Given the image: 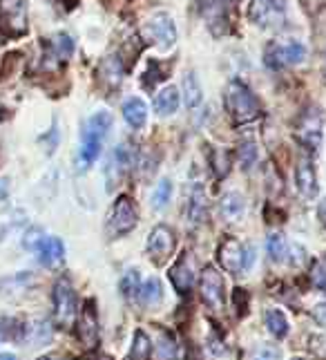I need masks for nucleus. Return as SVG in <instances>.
Returning a JSON list of instances; mask_svg holds the SVG:
<instances>
[{
  "label": "nucleus",
  "mask_w": 326,
  "mask_h": 360,
  "mask_svg": "<svg viewBox=\"0 0 326 360\" xmlns=\"http://www.w3.org/2000/svg\"><path fill=\"white\" fill-rule=\"evenodd\" d=\"M226 107L237 124H248L259 114V101L244 83L233 81L226 90Z\"/></svg>",
  "instance_id": "nucleus-1"
},
{
  "label": "nucleus",
  "mask_w": 326,
  "mask_h": 360,
  "mask_svg": "<svg viewBox=\"0 0 326 360\" xmlns=\"http://www.w3.org/2000/svg\"><path fill=\"white\" fill-rule=\"evenodd\" d=\"M252 255H255L252 246H244L235 237H226L219 246V251H217V258H219L222 269H226L228 273H241V271L250 269Z\"/></svg>",
  "instance_id": "nucleus-2"
},
{
  "label": "nucleus",
  "mask_w": 326,
  "mask_h": 360,
  "mask_svg": "<svg viewBox=\"0 0 326 360\" xmlns=\"http://www.w3.org/2000/svg\"><path fill=\"white\" fill-rule=\"evenodd\" d=\"M0 32L7 36H20L27 32L25 0H0Z\"/></svg>",
  "instance_id": "nucleus-3"
},
{
  "label": "nucleus",
  "mask_w": 326,
  "mask_h": 360,
  "mask_svg": "<svg viewBox=\"0 0 326 360\" xmlns=\"http://www.w3.org/2000/svg\"><path fill=\"white\" fill-rule=\"evenodd\" d=\"M54 316L63 329H67L76 318V295L67 280H60L54 286Z\"/></svg>",
  "instance_id": "nucleus-4"
},
{
  "label": "nucleus",
  "mask_w": 326,
  "mask_h": 360,
  "mask_svg": "<svg viewBox=\"0 0 326 360\" xmlns=\"http://www.w3.org/2000/svg\"><path fill=\"white\" fill-rule=\"evenodd\" d=\"M248 16L259 27H280L286 18L282 0H252Z\"/></svg>",
  "instance_id": "nucleus-5"
},
{
  "label": "nucleus",
  "mask_w": 326,
  "mask_h": 360,
  "mask_svg": "<svg viewBox=\"0 0 326 360\" xmlns=\"http://www.w3.org/2000/svg\"><path fill=\"white\" fill-rule=\"evenodd\" d=\"M143 36H146L148 43H156L161 47H172L177 41V29H175L172 18L168 14H163V11L154 14L146 22V27H143Z\"/></svg>",
  "instance_id": "nucleus-6"
},
{
  "label": "nucleus",
  "mask_w": 326,
  "mask_h": 360,
  "mask_svg": "<svg viewBox=\"0 0 326 360\" xmlns=\"http://www.w3.org/2000/svg\"><path fill=\"white\" fill-rule=\"evenodd\" d=\"M199 293L201 300L206 302L212 311L224 309V278L222 273H217L212 267L203 269L201 282H199Z\"/></svg>",
  "instance_id": "nucleus-7"
},
{
  "label": "nucleus",
  "mask_w": 326,
  "mask_h": 360,
  "mask_svg": "<svg viewBox=\"0 0 326 360\" xmlns=\"http://www.w3.org/2000/svg\"><path fill=\"white\" fill-rule=\"evenodd\" d=\"M306 50L299 43L288 45H269L266 50V63L269 67H282V65H297L304 61Z\"/></svg>",
  "instance_id": "nucleus-8"
},
{
  "label": "nucleus",
  "mask_w": 326,
  "mask_h": 360,
  "mask_svg": "<svg viewBox=\"0 0 326 360\" xmlns=\"http://www.w3.org/2000/svg\"><path fill=\"white\" fill-rule=\"evenodd\" d=\"M175 251V233L168 229V226H156L152 229L150 237H148V253L150 258L161 264L170 258V253Z\"/></svg>",
  "instance_id": "nucleus-9"
},
{
  "label": "nucleus",
  "mask_w": 326,
  "mask_h": 360,
  "mask_svg": "<svg viewBox=\"0 0 326 360\" xmlns=\"http://www.w3.org/2000/svg\"><path fill=\"white\" fill-rule=\"evenodd\" d=\"M110 226L114 235H125L137 226V208H135V204L130 201V197L123 195L116 199Z\"/></svg>",
  "instance_id": "nucleus-10"
},
{
  "label": "nucleus",
  "mask_w": 326,
  "mask_h": 360,
  "mask_svg": "<svg viewBox=\"0 0 326 360\" xmlns=\"http://www.w3.org/2000/svg\"><path fill=\"white\" fill-rule=\"evenodd\" d=\"M297 139L311 150H315L322 143V116L315 110H308L301 116L297 126Z\"/></svg>",
  "instance_id": "nucleus-11"
},
{
  "label": "nucleus",
  "mask_w": 326,
  "mask_h": 360,
  "mask_svg": "<svg viewBox=\"0 0 326 360\" xmlns=\"http://www.w3.org/2000/svg\"><path fill=\"white\" fill-rule=\"evenodd\" d=\"M79 338L81 342L88 347V349H94L96 342H99V320H96V309L94 302H86L81 311V318H79Z\"/></svg>",
  "instance_id": "nucleus-12"
},
{
  "label": "nucleus",
  "mask_w": 326,
  "mask_h": 360,
  "mask_svg": "<svg viewBox=\"0 0 326 360\" xmlns=\"http://www.w3.org/2000/svg\"><path fill=\"white\" fill-rule=\"evenodd\" d=\"M295 184L299 188V193L304 195L306 199L315 197L318 195V177L313 166L308 161H299L295 168Z\"/></svg>",
  "instance_id": "nucleus-13"
},
{
  "label": "nucleus",
  "mask_w": 326,
  "mask_h": 360,
  "mask_svg": "<svg viewBox=\"0 0 326 360\" xmlns=\"http://www.w3.org/2000/svg\"><path fill=\"white\" fill-rule=\"evenodd\" d=\"M41 253V262L45 264V267H58V264H63L65 260V246L63 242H60L58 237H47L45 242L41 244L39 248Z\"/></svg>",
  "instance_id": "nucleus-14"
},
{
  "label": "nucleus",
  "mask_w": 326,
  "mask_h": 360,
  "mask_svg": "<svg viewBox=\"0 0 326 360\" xmlns=\"http://www.w3.org/2000/svg\"><path fill=\"white\" fill-rule=\"evenodd\" d=\"M123 119H125V124L130 128H143V124H146V119H148V105L143 103L139 97H132L123 103Z\"/></svg>",
  "instance_id": "nucleus-15"
},
{
  "label": "nucleus",
  "mask_w": 326,
  "mask_h": 360,
  "mask_svg": "<svg viewBox=\"0 0 326 360\" xmlns=\"http://www.w3.org/2000/svg\"><path fill=\"white\" fill-rule=\"evenodd\" d=\"M246 213V201L239 193H226L222 197V215L226 222H237L244 218Z\"/></svg>",
  "instance_id": "nucleus-16"
},
{
  "label": "nucleus",
  "mask_w": 326,
  "mask_h": 360,
  "mask_svg": "<svg viewBox=\"0 0 326 360\" xmlns=\"http://www.w3.org/2000/svg\"><path fill=\"white\" fill-rule=\"evenodd\" d=\"M101 143L103 139L90 135V132H83V146H81V168H88L96 161V157L101 154Z\"/></svg>",
  "instance_id": "nucleus-17"
},
{
  "label": "nucleus",
  "mask_w": 326,
  "mask_h": 360,
  "mask_svg": "<svg viewBox=\"0 0 326 360\" xmlns=\"http://www.w3.org/2000/svg\"><path fill=\"white\" fill-rule=\"evenodd\" d=\"M154 107H156V114L161 116H168V114H175L177 107H179V92L177 88H165L156 94V101H154Z\"/></svg>",
  "instance_id": "nucleus-18"
},
{
  "label": "nucleus",
  "mask_w": 326,
  "mask_h": 360,
  "mask_svg": "<svg viewBox=\"0 0 326 360\" xmlns=\"http://www.w3.org/2000/svg\"><path fill=\"white\" fill-rule=\"evenodd\" d=\"M188 213H190V220L197 222V224L208 220V201H206V195H203V188L201 186L192 188V199H190Z\"/></svg>",
  "instance_id": "nucleus-19"
},
{
  "label": "nucleus",
  "mask_w": 326,
  "mask_h": 360,
  "mask_svg": "<svg viewBox=\"0 0 326 360\" xmlns=\"http://www.w3.org/2000/svg\"><path fill=\"white\" fill-rule=\"evenodd\" d=\"M201 14H203V18H206V22H208V27L215 32V25H224V29H226V11H224V3L222 0H203V5H201Z\"/></svg>",
  "instance_id": "nucleus-20"
},
{
  "label": "nucleus",
  "mask_w": 326,
  "mask_h": 360,
  "mask_svg": "<svg viewBox=\"0 0 326 360\" xmlns=\"http://www.w3.org/2000/svg\"><path fill=\"white\" fill-rule=\"evenodd\" d=\"M170 280H172L175 289H177L179 293H188V291L192 289V273H190V269H188L186 260L177 262L175 267L170 269Z\"/></svg>",
  "instance_id": "nucleus-21"
},
{
  "label": "nucleus",
  "mask_w": 326,
  "mask_h": 360,
  "mask_svg": "<svg viewBox=\"0 0 326 360\" xmlns=\"http://www.w3.org/2000/svg\"><path fill=\"white\" fill-rule=\"evenodd\" d=\"M139 295H141V302L146 307H156V305H161V300H163V286L156 278H150L143 282Z\"/></svg>",
  "instance_id": "nucleus-22"
},
{
  "label": "nucleus",
  "mask_w": 326,
  "mask_h": 360,
  "mask_svg": "<svg viewBox=\"0 0 326 360\" xmlns=\"http://www.w3.org/2000/svg\"><path fill=\"white\" fill-rule=\"evenodd\" d=\"M156 358L159 360H177L179 358V347L172 333L159 331V340H156Z\"/></svg>",
  "instance_id": "nucleus-23"
},
{
  "label": "nucleus",
  "mask_w": 326,
  "mask_h": 360,
  "mask_svg": "<svg viewBox=\"0 0 326 360\" xmlns=\"http://www.w3.org/2000/svg\"><path fill=\"white\" fill-rule=\"evenodd\" d=\"M110 128H112V114H110V112H105V110H101V112H96V114L90 116V121H88V126H86V132H90V135H96V137L105 139V135L110 132Z\"/></svg>",
  "instance_id": "nucleus-24"
},
{
  "label": "nucleus",
  "mask_w": 326,
  "mask_h": 360,
  "mask_svg": "<svg viewBox=\"0 0 326 360\" xmlns=\"http://www.w3.org/2000/svg\"><path fill=\"white\" fill-rule=\"evenodd\" d=\"M266 327L275 338H284L288 333V320L280 309H271L266 311Z\"/></svg>",
  "instance_id": "nucleus-25"
},
{
  "label": "nucleus",
  "mask_w": 326,
  "mask_h": 360,
  "mask_svg": "<svg viewBox=\"0 0 326 360\" xmlns=\"http://www.w3.org/2000/svg\"><path fill=\"white\" fill-rule=\"evenodd\" d=\"M99 74L107 83H110V86H118V83H121V74H123V67H121V61H118L116 56H110V58H105V61L101 63Z\"/></svg>",
  "instance_id": "nucleus-26"
},
{
  "label": "nucleus",
  "mask_w": 326,
  "mask_h": 360,
  "mask_svg": "<svg viewBox=\"0 0 326 360\" xmlns=\"http://www.w3.org/2000/svg\"><path fill=\"white\" fill-rule=\"evenodd\" d=\"M184 99H186L188 107H197L201 103V86L192 72L186 74V79H184Z\"/></svg>",
  "instance_id": "nucleus-27"
},
{
  "label": "nucleus",
  "mask_w": 326,
  "mask_h": 360,
  "mask_svg": "<svg viewBox=\"0 0 326 360\" xmlns=\"http://www.w3.org/2000/svg\"><path fill=\"white\" fill-rule=\"evenodd\" d=\"M150 354H152L150 338L143 331H137L135 333V345H132V358H135V360H148Z\"/></svg>",
  "instance_id": "nucleus-28"
},
{
  "label": "nucleus",
  "mask_w": 326,
  "mask_h": 360,
  "mask_svg": "<svg viewBox=\"0 0 326 360\" xmlns=\"http://www.w3.org/2000/svg\"><path fill=\"white\" fill-rule=\"evenodd\" d=\"M237 157H239L241 168H244V171H250V168L255 166V161H257V146L252 141L241 143V146L237 148Z\"/></svg>",
  "instance_id": "nucleus-29"
},
{
  "label": "nucleus",
  "mask_w": 326,
  "mask_h": 360,
  "mask_svg": "<svg viewBox=\"0 0 326 360\" xmlns=\"http://www.w3.org/2000/svg\"><path fill=\"white\" fill-rule=\"evenodd\" d=\"M170 195H172V184L168 182V179H163V182L156 184V190H154V195H152V206L156 211L165 208L168 201H170Z\"/></svg>",
  "instance_id": "nucleus-30"
},
{
  "label": "nucleus",
  "mask_w": 326,
  "mask_h": 360,
  "mask_svg": "<svg viewBox=\"0 0 326 360\" xmlns=\"http://www.w3.org/2000/svg\"><path fill=\"white\" fill-rule=\"evenodd\" d=\"M54 52H56V56L60 58V61H67V58L72 56V52H74V41H72V36L58 34L54 39Z\"/></svg>",
  "instance_id": "nucleus-31"
},
{
  "label": "nucleus",
  "mask_w": 326,
  "mask_h": 360,
  "mask_svg": "<svg viewBox=\"0 0 326 360\" xmlns=\"http://www.w3.org/2000/svg\"><path fill=\"white\" fill-rule=\"evenodd\" d=\"M269 255L273 262H282L284 255H286V242H284V237L277 233V235H271L269 237Z\"/></svg>",
  "instance_id": "nucleus-32"
},
{
  "label": "nucleus",
  "mask_w": 326,
  "mask_h": 360,
  "mask_svg": "<svg viewBox=\"0 0 326 360\" xmlns=\"http://www.w3.org/2000/svg\"><path fill=\"white\" fill-rule=\"evenodd\" d=\"M121 289L128 298H135L139 295L141 291V284H139V271H128V275L123 278V284H121Z\"/></svg>",
  "instance_id": "nucleus-33"
},
{
  "label": "nucleus",
  "mask_w": 326,
  "mask_h": 360,
  "mask_svg": "<svg viewBox=\"0 0 326 360\" xmlns=\"http://www.w3.org/2000/svg\"><path fill=\"white\" fill-rule=\"evenodd\" d=\"M252 360H282V352L273 345H262L252 354Z\"/></svg>",
  "instance_id": "nucleus-34"
},
{
  "label": "nucleus",
  "mask_w": 326,
  "mask_h": 360,
  "mask_svg": "<svg viewBox=\"0 0 326 360\" xmlns=\"http://www.w3.org/2000/svg\"><path fill=\"white\" fill-rule=\"evenodd\" d=\"M311 280H313V284L318 286V289L326 291V260H320L315 267H313Z\"/></svg>",
  "instance_id": "nucleus-35"
},
{
  "label": "nucleus",
  "mask_w": 326,
  "mask_h": 360,
  "mask_svg": "<svg viewBox=\"0 0 326 360\" xmlns=\"http://www.w3.org/2000/svg\"><path fill=\"white\" fill-rule=\"evenodd\" d=\"M43 242H45V239H43V231L41 229H29L25 233V239H22V246H25L27 251H39Z\"/></svg>",
  "instance_id": "nucleus-36"
},
{
  "label": "nucleus",
  "mask_w": 326,
  "mask_h": 360,
  "mask_svg": "<svg viewBox=\"0 0 326 360\" xmlns=\"http://www.w3.org/2000/svg\"><path fill=\"white\" fill-rule=\"evenodd\" d=\"M215 171H217V177H226L228 171H231V159H228V152L226 150L217 152V157H215Z\"/></svg>",
  "instance_id": "nucleus-37"
},
{
  "label": "nucleus",
  "mask_w": 326,
  "mask_h": 360,
  "mask_svg": "<svg viewBox=\"0 0 326 360\" xmlns=\"http://www.w3.org/2000/svg\"><path fill=\"white\" fill-rule=\"evenodd\" d=\"M233 300H235V307H237V316H246V311H248V293L244 289H237Z\"/></svg>",
  "instance_id": "nucleus-38"
},
{
  "label": "nucleus",
  "mask_w": 326,
  "mask_h": 360,
  "mask_svg": "<svg viewBox=\"0 0 326 360\" xmlns=\"http://www.w3.org/2000/svg\"><path fill=\"white\" fill-rule=\"evenodd\" d=\"M313 318H315L318 325L326 327V302H322V305H318L315 309H313Z\"/></svg>",
  "instance_id": "nucleus-39"
},
{
  "label": "nucleus",
  "mask_w": 326,
  "mask_h": 360,
  "mask_svg": "<svg viewBox=\"0 0 326 360\" xmlns=\"http://www.w3.org/2000/svg\"><path fill=\"white\" fill-rule=\"evenodd\" d=\"M318 215H320V220H322V224L326 226V199L320 204V208H318Z\"/></svg>",
  "instance_id": "nucleus-40"
},
{
  "label": "nucleus",
  "mask_w": 326,
  "mask_h": 360,
  "mask_svg": "<svg viewBox=\"0 0 326 360\" xmlns=\"http://www.w3.org/2000/svg\"><path fill=\"white\" fill-rule=\"evenodd\" d=\"M7 190H9V184H7V179H0V199L7 197Z\"/></svg>",
  "instance_id": "nucleus-41"
},
{
  "label": "nucleus",
  "mask_w": 326,
  "mask_h": 360,
  "mask_svg": "<svg viewBox=\"0 0 326 360\" xmlns=\"http://www.w3.org/2000/svg\"><path fill=\"white\" fill-rule=\"evenodd\" d=\"M83 360H112V358H110V356H103V354H101V356H86Z\"/></svg>",
  "instance_id": "nucleus-42"
},
{
  "label": "nucleus",
  "mask_w": 326,
  "mask_h": 360,
  "mask_svg": "<svg viewBox=\"0 0 326 360\" xmlns=\"http://www.w3.org/2000/svg\"><path fill=\"white\" fill-rule=\"evenodd\" d=\"M0 360H16L11 354H0Z\"/></svg>",
  "instance_id": "nucleus-43"
}]
</instances>
